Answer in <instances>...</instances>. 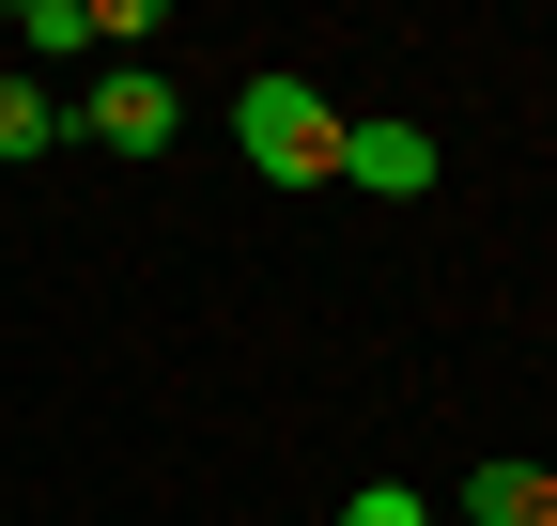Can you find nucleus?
I'll list each match as a JSON object with an SVG mask.
<instances>
[{
  "label": "nucleus",
  "mask_w": 557,
  "mask_h": 526,
  "mask_svg": "<svg viewBox=\"0 0 557 526\" xmlns=\"http://www.w3.org/2000/svg\"><path fill=\"white\" fill-rule=\"evenodd\" d=\"M233 155H248L263 186H325V171H341V109H325L310 78H248V93H233Z\"/></svg>",
  "instance_id": "f257e3e1"
},
{
  "label": "nucleus",
  "mask_w": 557,
  "mask_h": 526,
  "mask_svg": "<svg viewBox=\"0 0 557 526\" xmlns=\"http://www.w3.org/2000/svg\"><path fill=\"white\" fill-rule=\"evenodd\" d=\"M62 140H94V155H171V140H186V93L156 78V62H109V78L62 109Z\"/></svg>",
  "instance_id": "f03ea898"
},
{
  "label": "nucleus",
  "mask_w": 557,
  "mask_h": 526,
  "mask_svg": "<svg viewBox=\"0 0 557 526\" xmlns=\"http://www.w3.org/2000/svg\"><path fill=\"white\" fill-rule=\"evenodd\" d=\"M449 155H434V124H403V109H372V124H341V171L325 186H357V202H418Z\"/></svg>",
  "instance_id": "7ed1b4c3"
},
{
  "label": "nucleus",
  "mask_w": 557,
  "mask_h": 526,
  "mask_svg": "<svg viewBox=\"0 0 557 526\" xmlns=\"http://www.w3.org/2000/svg\"><path fill=\"white\" fill-rule=\"evenodd\" d=\"M465 526H557V480L542 465H465Z\"/></svg>",
  "instance_id": "20e7f679"
},
{
  "label": "nucleus",
  "mask_w": 557,
  "mask_h": 526,
  "mask_svg": "<svg viewBox=\"0 0 557 526\" xmlns=\"http://www.w3.org/2000/svg\"><path fill=\"white\" fill-rule=\"evenodd\" d=\"M47 140H62V109H47L32 78H0V155H47Z\"/></svg>",
  "instance_id": "39448f33"
},
{
  "label": "nucleus",
  "mask_w": 557,
  "mask_h": 526,
  "mask_svg": "<svg viewBox=\"0 0 557 526\" xmlns=\"http://www.w3.org/2000/svg\"><path fill=\"white\" fill-rule=\"evenodd\" d=\"M16 47H47V62H78V47H94V16H78V0H16Z\"/></svg>",
  "instance_id": "423d86ee"
},
{
  "label": "nucleus",
  "mask_w": 557,
  "mask_h": 526,
  "mask_svg": "<svg viewBox=\"0 0 557 526\" xmlns=\"http://www.w3.org/2000/svg\"><path fill=\"white\" fill-rule=\"evenodd\" d=\"M341 526H434V511H418L403 480H357V496H341Z\"/></svg>",
  "instance_id": "0eeeda50"
}]
</instances>
